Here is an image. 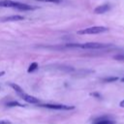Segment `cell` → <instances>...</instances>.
<instances>
[{
	"label": "cell",
	"mask_w": 124,
	"mask_h": 124,
	"mask_svg": "<svg viewBox=\"0 0 124 124\" xmlns=\"http://www.w3.org/2000/svg\"><path fill=\"white\" fill-rule=\"evenodd\" d=\"M0 6L1 7H8V8H15L17 10H21V11H30V10H34L35 8L27 5V4H23L20 2H15V1H11V0H3L0 1Z\"/></svg>",
	"instance_id": "6da1fadb"
},
{
	"label": "cell",
	"mask_w": 124,
	"mask_h": 124,
	"mask_svg": "<svg viewBox=\"0 0 124 124\" xmlns=\"http://www.w3.org/2000/svg\"><path fill=\"white\" fill-rule=\"evenodd\" d=\"M108 31V27L105 26H92V27H88L85 29H81L78 31V35H92V34H100V33H104Z\"/></svg>",
	"instance_id": "7a4b0ae2"
},
{
	"label": "cell",
	"mask_w": 124,
	"mask_h": 124,
	"mask_svg": "<svg viewBox=\"0 0 124 124\" xmlns=\"http://www.w3.org/2000/svg\"><path fill=\"white\" fill-rule=\"evenodd\" d=\"M39 107L49 108V109H58V110H70L74 109V106H68V105H62V104H39Z\"/></svg>",
	"instance_id": "3957f363"
},
{
	"label": "cell",
	"mask_w": 124,
	"mask_h": 124,
	"mask_svg": "<svg viewBox=\"0 0 124 124\" xmlns=\"http://www.w3.org/2000/svg\"><path fill=\"white\" fill-rule=\"evenodd\" d=\"M108 45L107 44H102V43H96V42H90V43H85V44H78V47L85 48V49H100L107 47Z\"/></svg>",
	"instance_id": "277c9868"
},
{
	"label": "cell",
	"mask_w": 124,
	"mask_h": 124,
	"mask_svg": "<svg viewBox=\"0 0 124 124\" xmlns=\"http://www.w3.org/2000/svg\"><path fill=\"white\" fill-rule=\"evenodd\" d=\"M20 96V98L21 99H23L25 102H27V103H29V104H40V101H39V99H37L36 97H34V96H31V95H28V94H26L25 92L23 93V94H21V95H19Z\"/></svg>",
	"instance_id": "5b68a950"
},
{
	"label": "cell",
	"mask_w": 124,
	"mask_h": 124,
	"mask_svg": "<svg viewBox=\"0 0 124 124\" xmlns=\"http://www.w3.org/2000/svg\"><path fill=\"white\" fill-rule=\"evenodd\" d=\"M24 19V17L22 16H17V15H14V16H4L0 18V21H17V20H22Z\"/></svg>",
	"instance_id": "8992f818"
},
{
	"label": "cell",
	"mask_w": 124,
	"mask_h": 124,
	"mask_svg": "<svg viewBox=\"0 0 124 124\" xmlns=\"http://www.w3.org/2000/svg\"><path fill=\"white\" fill-rule=\"evenodd\" d=\"M109 9H110V6L108 4H103V5H100V6L96 7L94 9V13L95 14H105Z\"/></svg>",
	"instance_id": "52a82bcc"
},
{
	"label": "cell",
	"mask_w": 124,
	"mask_h": 124,
	"mask_svg": "<svg viewBox=\"0 0 124 124\" xmlns=\"http://www.w3.org/2000/svg\"><path fill=\"white\" fill-rule=\"evenodd\" d=\"M93 124H114V121L108 118H106V117H101V118L96 119Z\"/></svg>",
	"instance_id": "ba28073f"
},
{
	"label": "cell",
	"mask_w": 124,
	"mask_h": 124,
	"mask_svg": "<svg viewBox=\"0 0 124 124\" xmlns=\"http://www.w3.org/2000/svg\"><path fill=\"white\" fill-rule=\"evenodd\" d=\"M10 86L18 94V95H21V94H23L24 93V91H23V89L19 86V85H17V84H16V83H10Z\"/></svg>",
	"instance_id": "9c48e42d"
},
{
	"label": "cell",
	"mask_w": 124,
	"mask_h": 124,
	"mask_svg": "<svg viewBox=\"0 0 124 124\" xmlns=\"http://www.w3.org/2000/svg\"><path fill=\"white\" fill-rule=\"evenodd\" d=\"M7 107H20V108H23L25 107V105H22L16 101H12V102H9L7 103Z\"/></svg>",
	"instance_id": "30bf717a"
},
{
	"label": "cell",
	"mask_w": 124,
	"mask_h": 124,
	"mask_svg": "<svg viewBox=\"0 0 124 124\" xmlns=\"http://www.w3.org/2000/svg\"><path fill=\"white\" fill-rule=\"evenodd\" d=\"M37 69H38V63H37V62H33V63H31L30 66L28 67L27 72H28V73H32V72H34V71L37 70Z\"/></svg>",
	"instance_id": "8fae6325"
},
{
	"label": "cell",
	"mask_w": 124,
	"mask_h": 124,
	"mask_svg": "<svg viewBox=\"0 0 124 124\" xmlns=\"http://www.w3.org/2000/svg\"><path fill=\"white\" fill-rule=\"evenodd\" d=\"M113 59H114V60H117V61H124V53L115 54V55L113 56Z\"/></svg>",
	"instance_id": "7c38bea8"
},
{
	"label": "cell",
	"mask_w": 124,
	"mask_h": 124,
	"mask_svg": "<svg viewBox=\"0 0 124 124\" xmlns=\"http://www.w3.org/2000/svg\"><path fill=\"white\" fill-rule=\"evenodd\" d=\"M117 79H118L117 77H108V78H103V81H105V82H111V81H115Z\"/></svg>",
	"instance_id": "4fadbf2b"
},
{
	"label": "cell",
	"mask_w": 124,
	"mask_h": 124,
	"mask_svg": "<svg viewBox=\"0 0 124 124\" xmlns=\"http://www.w3.org/2000/svg\"><path fill=\"white\" fill-rule=\"evenodd\" d=\"M42 2H49V3H60L61 0H39Z\"/></svg>",
	"instance_id": "5bb4252c"
},
{
	"label": "cell",
	"mask_w": 124,
	"mask_h": 124,
	"mask_svg": "<svg viewBox=\"0 0 124 124\" xmlns=\"http://www.w3.org/2000/svg\"><path fill=\"white\" fill-rule=\"evenodd\" d=\"M0 124H11V122H10L9 120L3 119V120H0Z\"/></svg>",
	"instance_id": "9a60e30c"
},
{
	"label": "cell",
	"mask_w": 124,
	"mask_h": 124,
	"mask_svg": "<svg viewBox=\"0 0 124 124\" xmlns=\"http://www.w3.org/2000/svg\"><path fill=\"white\" fill-rule=\"evenodd\" d=\"M91 95H92V96H95V97H97V98H100V97H101V96H100V94H99V93H96V92L91 93Z\"/></svg>",
	"instance_id": "2e32d148"
},
{
	"label": "cell",
	"mask_w": 124,
	"mask_h": 124,
	"mask_svg": "<svg viewBox=\"0 0 124 124\" xmlns=\"http://www.w3.org/2000/svg\"><path fill=\"white\" fill-rule=\"evenodd\" d=\"M119 106H120L121 108H124V100H122V101L119 103Z\"/></svg>",
	"instance_id": "e0dca14e"
},
{
	"label": "cell",
	"mask_w": 124,
	"mask_h": 124,
	"mask_svg": "<svg viewBox=\"0 0 124 124\" xmlns=\"http://www.w3.org/2000/svg\"><path fill=\"white\" fill-rule=\"evenodd\" d=\"M4 74H5V73H4V72H0V77H1V76H3V75H4Z\"/></svg>",
	"instance_id": "ac0fdd59"
},
{
	"label": "cell",
	"mask_w": 124,
	"mask_h": 124,
	"mask_svg": "<svg viewBox=\"0 0 124 124\" xmlns=\"http://www.w3.org/2000/svg\"><path fill=\"white\" fill-rule=\"evenodd\" d=\"M121 81H123V82H124V78H121Z\"/></svg>",
	"instance_id": "d6986e66"
}]
</instances>
